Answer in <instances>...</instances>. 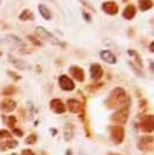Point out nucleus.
<instances>
[{"instance_id": "obj_1", "label": "nucleus", "mask_w": 154, "mask_h": 155, "mask_svg": "<svg viewBox=\"0 0 154 155\" xmlns=\"http://www.w3.org/2000/svg\"><path fill=\"white\" fill-rule=\"evenodd\" d=\"M126 102H127V96L125 91L120 87H116L110 92V96L107 99V107L118 108L120 105H126Z\"/></svg>"}, {"instance_id": "obj_2", "label": "nucleus", "mask_w": 154, "mask_h": 155, "mask_svg": "<svg viewBox=\"0 0 154 155\" xmlns=\"http://www.w3.org/2000/svg\"><path fill=\"white\" fill-rule=\"evenodd\" d=\"M127 117H129V105H124L122 108H120L118 111H115L113 115H112V121L118 125H124L126 124L127 121Z\"/></svg>"}, {"instance_id": "obj_3", "label": "nucleus", "mask_w": 154, "mask_h": 155, "mask_svg": "<svg viewBox=\"0 0 154 155\" xmlns=\"http://www.w3.org/2000/svg\"><path fill=\"white\" fill-rule=\"evenodd\" d=\"M109 131H110V137H112V139H113L114 143L120 144L124 140L125 132H124L122 126H116V125L115 126H110L109 127Z\"/></svg>"}, {"instance_id": "obj_4", "label": "nucleus", "mask_w": 154, "mask_h": 155, "mask_svg": "<svg viewBox=\"0 0 154 155\" xmlns=\"http://www.w3.org/2000/svg\"><path fill=\"white\" fill-rule=\"evenodd\" d=\"M36 31H38V34L40 35V38L45 39L46 41H49V42H51V44H53V45H62V42H61L53 34H51L49 30H46L44 27H38V28H36Z\"/></svg>"}, {"instance_id": "obj_5", "label": "nucleus", "mask_w": 154, "mask_h": 155, "mask_svg": "<svg viewBox=\"0 0 154 155\" xmlns=\"http://www.w3.org/2000/svg\"><path fill=\"white\" fill-rule=\"evenodd\" d=\"M141 130L146 133H150L154 130V117L153 115H147L141 122Z\"/></svg>"}, {"instance_id": "obj_6", "label": "nucleus", "mask_w": 154, "mask_h": 155, "mask_svg": "<svg viewBox=\"0 0 154 155\" xmlns=\"http://www.w3.org/2000/svg\"><path fill=\"white\" fill-rule=\"evenodd\" d=\"M58 81H59L61 88L64 90V91H72V90H74V87H75L73 80H72L70 78H68L67 75H61Z\"/></svg>"}, {"instance_id": "obj_7", "label": "nucleus", "mask_w": 154, "mask_h": 155, "mask_svg": "<svg viewBox=\"0 0 154 155\" xmlns=\"http://www.w3.org/2000/svg\"><path fill=\"white\" fill-rule=\"evenodd\" d=\"M138 148L141 150H144V151L152 150V148H153V137L152 136H144V137H142L139 139V142H138Z\"/></svg>"}, {"instance_id": "obj_8", "label": "nucleus", "mask_w": 154, "mask_h": 155, "mask_svg": "<svg viewBox=\"0 0 154 155\" xmlns=\"http://www.w3.org/2000/svg\"><path fill=\"white\" fill-rule=\"evenodd\" d=\"M50 108L57 114H63L65 111V105L63 104V102L61 99H57V98H55L50 102Z\"/></svg>"}, {"instance_id": "obj_9", "label": "nucleus", "mask_w": 154, "mask_h": 155, "mask_svg": "<svg viewBox=\"0 0 154 155\" xmlns=\"http://www.w3.org/2000/svg\"><path fill=\"white\" fill-rule=\"evenodd\" d=\"M69 74L75 79V80H78V81H84V79H85V74H84V70L81 69V68H79V67H76V65H72L70 68H69Z\"/></svg>"}, {"instance_id": "obj_10", "label": "nucleus", "mask_w": 154, "mask_h": 155, "mask_svg": "<svg viewBox=\"0 0 154 155\" xmlns=\"http://www.w3.org/2000/svg\"><path fill=\"white\" fill-rule=\"evenodd\" d=\"M102 10L108 15H115L118 12V5L114 1H105L102 4Z\"/></svg>"}, {"instance_id": "obj_11", "label": "nucleus", "mask_w": 154, "mask_h": 155, "mask_svg": "<svg viewBox=\"0 0 154 155\" xmlns=\"http://www.w3.org/2000/svg\"><path fill=\"white\" fill-rule=\"evenodd\" d=\"M90 74H91V78L93 80H98L102 76V74H103L102 67L99 64H97V63L91 64V67H90Z\"/></svg>"}, {"instance_id": "obj_12", "label": "nucleus", "mask_w": 154, "mask_h": 155, "mask_svg": "<svg viewBox=\"0 0 154 155\" xmlns=\"http://www.w3.org/2000/svg\"><path fill=\"white\" fill-rule=\"evenodd\" d=\"M16 108V102L12 101V99H5L0 103V109L2 111H6V113H10L12 111L13 109Z\"/></svg>"}, {"instance_id": "obj_13", "label": "nucleus", "mask_w": 154, "mask_h": 155, "mask_svg": "<svg viewBox=\"0 0 154 155\" xmlns=\"http://www.w3.org/2000/svg\"><path fill=\"white\" fill-rule=\"evenodd\" d=\"M101 58L104 61V62H107V63H110V64H114L115 62H116V57L110 52V51H108V50H104V51H101Z\"/></svg>"}, {"instance_id": "obj_14", "label": "nucleus", "mask_w": 154, "mask_h": 155, "mask_svg": "<svg viewBox=\"0 0 154 155\" xmlns=\"http://www.w3.org/2000/svg\"><path fill=\"white\" fill-rule=\"evenodd\" d=\"M67 104H68L69 111H72V113H79L81 110V103L76 99H69L67 102Z\"/></svg>"}, {"instance_id": "obj_15", "label": "nucleus", "mask_w": 154, "mask_h": 155, "mask_svg": "<svg viewBox=\"0 0 154 155\" xmlns=\"http://www.w3.org/2000/svg\"><path fill=\"white\" fill-rule=\"evenodd\" d=\"M135 15H136V7H135L133 5H129V6H126L125 10H124V12H122L124 18H126V19H131V18H133Z\"/></svg>"}, {"instance_id": "obj_16", "label": "nucleus", "mask_w": 154, "mask_h": 155, "mask_svg": "<svg viewBox=\"0 0 154 155\" xmlns=\"http://www.w3.org/2000/svg\"><path fill=\"white\" fill-rule=\"evenodd\" d=\"M19 19H21V21H33V19H34V15H33V12H32L30 10L25 8V10H23V11L21 12Z\"/></svg>"}, {"instance_id": "obj_17", "label": "nucleus", "mask_w": 154, "mask_h": 155, "mask_svg": "<svg viewBox=\"0 0 154 155\" xmlns=\"http://www.w3.org/2000/svg\"><path fill=\"white\" fill-rule=\"evenodd\" d=\"M39 12H40V15L42 16V18H45V19H50L51 18V12H50V10L45 6V5H39Z\"/></svg>"}, {"instance_id": "obj_18", "label": "nucleus", "mask_w": 154, "mask_h": 155, "mask_svg": "<svg viewBox=\"0 0 154 155\" xmlns=\"http://www.w3.org/2000/svg\"><path fill=\"white\" fill-rule=\"evenodd\" d=\"M138 6L142 11H147V10L152 8L153 1L152 0H138Z\"/></svg>"}, {"instance_id": "obj_19", "label": "nucleus", "mask_w": 154, "mask_h": 155, "mask_svg": "<svg viewBox=\"0 0 154 155\" xmlns=\"http://www.w3.org/2000/svg\"><path fill=\"white\" fill-rule=\"evenodd\" d=\"M10 61H11L15 65H17L18 68L25 69V67H27V63H25L24 61H22V59H16V58H15V57H12V56H10Z\"/></svg>"}, {"instance_id": "obj_20", "label": "nucleus", "mask_w": 154, "mask_h": 155, "mask_svg": "<svg viewBox=\"0 0 154 155\" xmlns=\"http://www.w3.org/2000/svg\"><path fill=\"white\" fill-rule=\"evenodd\" d=\"M127 53H129V54H131V56H135V58H136V61L138 62V65H139L141 68L143 67V63H142V61H141V58H139V54H138L137 52H135L133 50H129V51H127Z\"/></svg>"}, {"instance_id": "obj_21", "label": "nucleus", "mask_w": 154, "mask_h": 155, "mask_svg": "<svg viewBox=\"0 0 154 155\" xmlns=\"http://www.w3.org/2000/svg\"><path fill=\"white\" fill-rule=\"evenodd\" d=\"M36 138H38L36 134H30L29 137L25 138V143H27V144H34V143L36 142Z\"/></svg>"}, {"instance_id": "obj_22", "label": "nucleus", "mask_w": 154, "mask_h": 155, "mask_svg": "<svg viewBox=\"0 0 154 155\" xmlns=\"http://www.w3.org/2000/svg\"><path fill=\"white\" fill-rule=\"evenodd\" d=\"M5 144H6V145H5L6 149H7V148H16V147L18 145V142H17V140H13V139H10V140H7Z\"/></svg>"}, {"instance_id": "obj_23", "label": "nucleus", "mask_w": 154, "mask_h": 155, "mask_svg": "<svg viewBox=\"0 0 154 155\" xmlns=\"http://www.w3.org/2000/svg\"><path fill=\"white\" fill-rule=\"evenodd\" d=\"M6 125H8L10 127H13L16 125V117L15 116H8L6 119Z\"/></svg>"}, {"instance_id": "obj_24", "label": "nucleus", "mask_w": 154, "mask_h": 155, "mask_svg": "<svg viewBox=\"0 0 154 155\" xmlns=\"http://www.w3.org/2000/svg\"><path fill=\"white\" fill-rule=\"evenodd\" d=\"M11 133L6 130H0V138H10Z\"/></svg>"}, {"instance_id": "obj_25", "label": "nucleus", "mask_w": 154, "mask_h": 155, "mask_svg": "<svg viewBox=\"0 0 154 155\" xmlns=\"http://www.w3.org/2000/svg\"><path fill=\"white\" fill-rule=\"evenodd\" d=\"M15 92V87H11V86H8V87H6L5 90H4V94L5 96H7V94H11V93H13Z\"/></svg>"}, {"instance_id": "obj_26", "label": "nucleus", "mask_w": 154, "mask_h": 155, "mask_svg": "<svg viewBox=\"0 0 154 155\" xmlns=\"http://www.w3.org/2000/svg\"><path fill=\"white\" fill-rule=\"evenodd\" d=\"M12 132H13L16 136H18V137H22V136H23V132H22V130H19V128H13Z\"/></svg>"}, {"instance_id": "obj_27", "label": "nucleus", "mask_w": 154, "mask_h": 155, "mask_svg": "<svg viewBox=\"0 0 154 155\" xmlns=\"http://www.w3.org/2000/svg\"><path fill=\"white\" fill-rule=\"evenodd\" d=\"M7 74H8V75H11L15 80H19V79H21V76H19V75H17V74H16V73H13V71H7Z\"/></svg>"}, {"instance_id": "obj_28", "label": "nucleus", "mask_w": 154, "mask_h": 155, "mask_svg": "<svg viewBox=\"0 0 154 155\" xmlns=\"http://www.w3.org/2000/svg\"><path fill=\"white\" fill-rule=\"evenodd\" d=\"M22 155H35L30 149H24L23 151H22Z\"/></svg>"}, {"instance_id": "obj_29", "label": "nucleus", "mask_w": 154, "mask_h": 155, "mask_svg": "<svg viewBox=\"0 0 154 155\" xmlns=\"http://www.w3.org/2000/svg\"><path fill=\"white\" fill-rule=\"evenodd\" d=\"M28 39H29L30 41H33L35 45H41V42H40V41H38V40H36L34 36H30V35H29V36H28Z\"/></svg>"}, {"instance_id": "obj_30", "label": "nucleus", "mask_w": 154, "mask_h": 155, "mask_svg": "<svg viewBox=\"0 0 154 155\" xmlns=\"http://www.w3.org/2000/svg\"><path fill=\"white\" fill-rule=\"evenodd\" d=\"M82 16H84V18H85V21H87V22H90V21H91V16H90V15H87V13H86L85 11L82 12Z\"/></svg>"}, {"instance_id": "obj_31", "label": "nucleus", "mask_w": 154, "mask_h": 155, "mask_svg": "<svg viewBox=\"0 0 154 155\" xmlns=\"http://www.w3.org/2000/svg\"><path fill=\"white\" fill-rule=\"evenodd\" d=\"M80 1H81V2H82V4H84V5H87V4H86V2H85V0H80ZM87 6H89V5H87Z\"/></svg>"}, {"instance_id": "obj_32", "label": "nucleus", "mask_w": 154, "mask_h": 155, "mask_svg": "<svg viewBox=\"0 0 154 155\" xmlns=\"http://www.w3.org/2000/svg\"><path fill=\"white\" fill-rule=\"evenodd\" d=\"M67 155H70V150H67Z\"/></svg>"}, {"instance_id": "obj_33", "label": "nucleus", "mask_w": 154, "mask_h": 155, "mask_svg": "<svg viewBox=\"0 0 154 155\" xmlns=\"http://www.w3.org/2000/svg\"><path fill=\"white\" fill-rule=\"evenodd\" d=\"M109 155H119V154H114V153H110Z\"/></svg>"}, {"instance_id": "obj_34", "label": "nucleus", "mask_w": 154, "mask_h": 155, "mask_svg": "<svg viewBox=\"0 0 154 155\" xmlns=\"http://www.w3.org/2000/svg\"><path fill=\"white\" fill-rule=\"evenodd\" d=\"M11 155H18V154H11Z\"/></svg>"}, {"instance_id": "obj_35", "label": "nucleus", "mask_w": 154, "mask_h": 155, "mask_svg": "<svg viewBox=\"0 0 154 155\" xmlns=\"http://www.w3.org/2000/svg\"><path fill=\"white\" fill-rule=\"evenodd\" d=\"M0 4H1V0H0Z\"/></svg>"}, {"instance_id": "obj_36", "label": "nucleus", "mask_w": 154, "mask_h": 155, "mask_svg": "<svg viewBox=\"0 0 154 155\" xmlns=\"http://www.w3.org/2000/svg\"><path fill=\"white\" fill-rule=\"evenodd\" d=\"M124 1H126V0H124Z\"/></svg>"}]
</instances>
